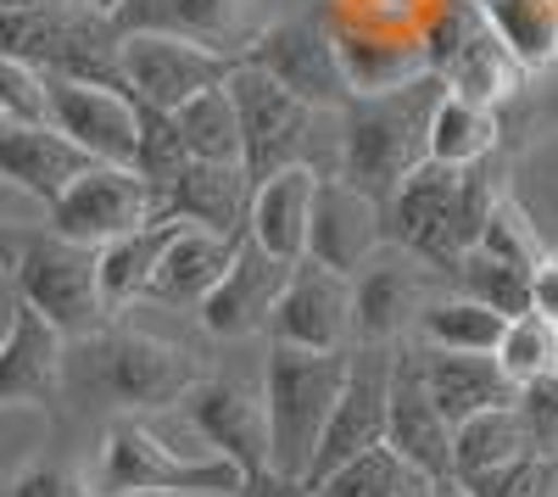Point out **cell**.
<instances>
[{
    "instance_id": "24",
    "label": "cell",
    "mask_w": 558,
    "mask_h": 497,
    "mask_svg": "<svg viewBox=\"0 0 558 497\" xmlns=\"http://www.w3.org/2000/svg\"><path fill=\"white\" fill-rule=\"evenodd\" d=\"M425 386L447 425H463L486 409L520 402V380L497 364V352H425Z\"/></svg>"
},
{
    "instance_id": "25",
    "label": "cell",
    "mask_w": 558,
    "mask_h": 497,
    "mask_svg": "<svg viewBox=\"0 0 558 497\" xmlns=\"http://www.w3.org/2000/svg\"><path fill=\"white\" fill-rule=\"evenodd\" d=\"M318 168L313 162H291L268 173L263 185L252 191V213H246V235L286 257V263H302L307 257V223H313V191H318Z\"/></svg>"
},
{
    "instance_id": "3",
    "label": "cell",
    "mask_w": 558,
    "mask_h": 497,
    "mask_svg": "<svg viewBox=\"0 0 558 497\" xmlns=\"http://www.w3.org/2000/svg\"><path fill=\"white\" fill-rule=\"evenodd\" d=\"M352 369V347L347 352H307V347H268L263 364V420H268V475L302 481L313 464V447L324 436L336 397Z\"/></svg>"
},
{
    "instance_id": "2",
    "label": "cell",
    "mask_w": 558,
    "mask_h": 497,
    "mask_svg": "<svg viewBox=\"0 0 558 497\" xmlns=\"http://www.w3.org/2000/svg\"><path fill=\"white\" fill-rule=\"evenodd\" d=\"M447 96L441 73H418L380 96H352L341 107V179L368 191L380 207L391 191L430 157V118Z\"/></svg>"
},
{
    "instance_id": "30",
    "label": "cell",
    "mask_w": 558,
    "mask_h": 497,
    "mask_svg": "<svg viewBox=\"0 0 558 497\" xmlns=\"http://www.w3.org/2000/svg\"><path fill=\"white\" fill-rule=\"evenodd\" d=\"M486 23L525 73L558 62V0H486Z\"/></svg>"
},
{
    "instance_id": "22",
    "label": "cell",
    "mask_w": 558,
    "mask_h": 497,
    "mask_svg": "<svg viewBox=\"0 0 558 497\" xmlns=\"http://www.w3.org/2000/svg\"><path fill=\"white\" fill-rule=\"evenodd\" d=\"M241 235H246V230H241ZM241 235H213V230H196V223H173V235H168V246H162V263H157V275H151L146 302L196 313V307L207 302V291L223 280V268L235 263Z\"/></svg>"
},
{
    "instance_id": "36",
    "label": "cell",
    "mask_w": 558,
    "mask_h": 497,
    "mask_svg": "<svg viewBox=\"0 0 558 497\" xmlns=\"http://www.w3.org/2000/svg\"><path fill=\"white\" fill-rule=\"evenodd\" d=\"M497 364L514 375L520 386L558 369V325L542 319V313H520V319H508L502 341H497Z\"/></svg>"
},
{
    "instance_id": "48",
    "label": "cell",
    "mask_w": 558,
    "mask_h": 497,
    "mask_svg": "<svg viewBox=\"0 0 558 497\" xmlns=\"http://www.w3.org/2000/svg\"><path fill=\"white\" fill-rule=\"evenodd\" d=\"M531 497H558V492H553V481H547V486H542V492H531Z\"/></svg>"
},
{
    "instance_id": "47",
    "label": "cell",
    "mask_w": 558,
    "mask_h": 497,
    "mask_svg": "<svg viewBox=\"0 0 558 497\" xmlns=\"http://www.w3.org/2000/svg\"><path fill=\"white\" fill-rule=\"evenodd\" d=\"M436 486H441V481H436ZM436 486H413V492H397V497H430Z\"/></svg>"
},
{
    "instance_id": "6",
    "label": "cell",
    "mask_w": 558,
    "mask_h": 497,
    "mask_svg": "<svg viewBox=\"0 0 558 497\" xmlns=\"http://www.w3.org/2000/svg\"><path fill=\"white\" fill-rule=\"evenodd\" d=\"M386 223H391V241L402 252H413L418 263H430L436 275L452 280L458 257L470 252L463 246V168H447V162L425 157L391 191Z\"/></svg>"
},
{
    "instance_id": "1",
    "label": "cell",
    "mask_w": 558,
    "mask_h": 497,
    "mask_svg": "<svg viewBox=\"0 0 558 497\" xmlns=\"http://www.w3.org/2000/svg\"><path fill=\"white\" fill-rule=\"evenodd\" d=\"M202 380V364L184 347L146 330H89L68 341L62 357V397L78 414H151L173 409Z\"/></svg>"
},
{
    "instance_id": "43",
    "label": "cell",
    "mask_w": 558,
    "mask_h": 497,
    "mask_svg": "<svg viewBox=\"0 0 558 497\" xmlns=\"http://www.w3.org/2000/svg\"><path fill=\"white\" fill-rule=\"evenodd\" d=\"M531 313L558 325V252H547L536 268H531Z\"/></svg>"
},
{
    "instance_id": "18",
    "label": "cell",
    "mask_w": 558,
    "mask_h": 497,
    "mask_svg": "<svg viewBox=\"0 0 558 497\" xmlns=\"http://www.w3.org/2000/svg\"><path fill=\"white\" fill-rule=\"evenodd\" d=\"M263 0H118L107 12L118 34H184L207 51L241 57L263 34Z\"/></svg>"
},
{
    "instance_id": "16",
    "label": "cell",
    "mask_w": 558,
    "mask_h": 497,
    "mask_svg": "<svg viewBox=\"0 0 558 497\" xmlns=\"http://www.w3.org/2000/svg\"><path fill=\"white\" fill-rule=\"evenodd\" d=\"M62 357L68 336L39 307L12 296L7 330H0V409H39L57 414L62 402Z\"/></svg>"
},
{
    "instance_id": "19",
    "label": "cell",
    "mask_w": 558,
    "mask_h": 497,
    "mask_svg": "<svg viewBox=\"0 0 558 497\" xmlns=\"http://www.w3.org/2000/svg\"><path fill=\"white\" fill-rule=\"evenodd\" d=\"M291 268H296V263L274 257V252H263L252 235H241L235 263L223 268V280H218V286L207 291V302L196 307L202 330L218 336V341L263 336V330H268V313H274V302H279V291H286V280H291Z\"/></svg>"
},
{
    "instance_id": "26",
    "label": "cell",
    "mask_w": 558,
    "mask_h": 497,
    "mask_svg": "<svg viewBox=\"0 0 558 497\" xmlns=\"http://www.w3.org/2000/svg\"><path fill=\"white\" fill-rule=\"evenodd\" d=\"M330 39H336V57H341L352 96H380V89H397L425 73L418 34H386V28H363V23L336 17Z\"/></svg>"
},
{
    "instance_id": "17",
    "label": "cell",
    "mask_w": 558,
    "mask_h": 497,
    "mask_svg": "<svg viewBox=\"0 0 558 497\" xmlns=\"http://www.w3.org/2000/svg\"><path fill=\"white\" fill-rule=\"evenodd\" d=\"M386 447L425 475V481H452V425L430 402L425 386V352L391 347V391H386Z\"/></svg>"
},
{
    "instance_id": "11",
    "label": "cell",
    "mask_w": 558,
    "mask_h": 497,
    "mask_svg": "<svg viewBox=\"0 0 558 497\" xmlns=\"http://www.w3.org/2000/svg\"><path fill=\"white\" fill-rule=\"evenodd\" d=\"M386 391H391V347H357L347 386H341L330 420H324V436L313 447V464L302 475V492H313L330 470H341L347 459L386 441Z\"/></svg>"
},
{
    "instance_id": "41",
    "label": "cell",
    "mask_w": 558,
    "mask_h": 497,
    "mask_svg": "<svg viewBox=\"0 0 558 497\" xmlns=\"http://www.w3.org/2000/svg\"><path fill=\"white\" fill-rule=\"evenodd\" d=\"M0 123H45V73L0 57Z\"/></svg>"
},
{
    "instance_id": "7",
    "label": "cell",
    "mask_w": 558,
    "mask_h": 497,
    "mask_svg": "<svg viewBox=\"0 0 558 497\" xmlns=\"http://www.w3.org/2000/svg\"><path fill=\"white\" fill-rule=\"evenodd\" d=\"M241 57L207 51V45L184 39V34H118V73L134 107L151 112H179L191 96L223 84L235 73Z\"/></svg>"
},
{
    "instance_id": "29",
    "label": "cell",
    "mask_w": 558,
    "mask_h": 497,
    "mask_svg": "<svg viewBox=\"0 0 558 497\" xmlns=\"http://www.w3.org/2000/svg\"><path fill=\"white\" fill-rule=\"evenodd\" d=\"M441 78H447L452 96H463V101H475V107H492V112H497V101H508V96L520 89L525 68L508 57V45H502V39L492 34V23H486V28L441 68Z\"/></svg>"
},
{
    "instance_id": "37",
    "label": "cell",
    "mask_w": 558,
    "mask_h": 497,
    "mask_svg": "<svg viewBox=\"0 0 558 497\" xmlns=\"http://www.w3.org/2000/svg\"><path fill=\"white\" fill-rule=\"evenodd\" d=\"M191 168V151H184V141H179V129H173V118L168 112H151V107H140V146H134V173L146 179V185L157 191V202H162V191L173 185V179Z\"/></svg>"
},
{
    "instance_id": "31",
    "label": "cell",
    "mask_w": 558,
    "mask_h": 497,
    "mask_svg": "<svg viewBox=\"0 0 558 497\" xmlns=\"http://www.w3.org/2000/svg\"><path fill=\"white\" fill-rule=\"evenodd\" d=\"M191 162H241V118H235V101H229V78L191 96L179 112H168Z\"/></svg>"
},
{
    "instance_id": "51",
    "label": "cell",
    "mask_w": 558,
    "mask_h": 497,
    "mask_svg": "<svg viewBox=\"0 0 558 497\" xmlns=\"http://www.w3.org/2000/svg\"><path fill=\"white\" fill-rule=\"evenodd\" d=\"M481 7H486V0H481Z\"/></svg>"
},
{
    "instance_id": "27",
    "label": "cell",
    "mask_w": 558,
    "mask_h": 497,
    "mask_svg": "<svg viewBox=\"0 0 558 497\" xmlns=\"http://www.w3.org/2000/svg\"><path fill=\"white\" fill-rule=\"evenodd\" d=\"M168 235H173V223L151 218V223H140V230L112 235L107 246H96V286H101V307L107 313H123L129 302H146Z\"/></svg>"
},
{
    "instance_id": "13",
    "label": "cell",
    "mask_w": 558,
    "mask_h": 497,
    "mask_svg": "<svg viewBox=\"0 0 558 497\" xmlns=\"http://www.w3.org/2000/svg\"><path fill=\"white\" fill-rule=\"evenodd\" d=\"M45 123L89 157V162H118L134 168L140 146V107L134 96L112 84H84V78H45Z\"/></svg>"
},
{
    "instance_id": "40",
    "label": "cell",
    "mask_w": 558,
    "mask_h": 497,
    "mask_svg": "<svg viewBox=\"0 0 558 497\" xmlns=\"http://www.w3.org/2000/svg\"><path fill=\"white\" fill-rule=\"evenodd\" d=\"M553 481V453H525L514 464H497V470H481V475H463L452 481L463 497H531Z\"/></svg>"
},
{
    "instance_id": "28",
    "label": "cell",
    "mask_w": 558,
    "mask_h": 497,
    "mask_svg": "<svg viewBox=\"0 0 558 497\" xmlns=\"http://www.w3.org/2000/svg\"><path fill=\"white\" fill-rule=\"evenodd\" d=\"M525 453H542L520 402H508V409H486L475 420L452 425V481L463 475H481V470H497V464H514Z\"/></svg>"
},
{
    "instance_id": "12",
    "label": "cell",
    "mask_w": 558,
    "mask_h": 497,
    "mask_svg": "<svg viewBox=\"0 0 558 497\" xmlns=\"http://www.w3.org/2000/svg\"><path fill=\"white\" fill-rule=\"evenodd\" d=\"M436 302V268L413 252H375L352 275V330L363 347H397L408 325Z\"/></svg>"
},
{
    "instance_id": "14",
    "label": "cell",
    "mask_w": 558,
    "mask_h": 497,
    "mask_svg": "<svg viewBox=\"0 0 558 497\" xmlns=\"http://www.w3.org/2000/svg\"><path fill=\"white\" fill-rule=\"evenodd\" d=\"M241 57L252 68H263L274 84H286L291 96L302 107H313V112H341L352 101L341 57H336V39H330V28H318V23H274V28H263L246 45Z\"/></svg>"
},
{
    "instance_id": "45",
    "label": "cell",
    "mask_w": 558,
    "mask_h": 497,
    "mask_svg": "<svg viewBox=\"0 0 558 497\" xmlns=\"http://www.w3.org/2000/svg\"><path fill=\"white\" fill-rule=\"evenodd\" d=\"M246 497H307V492H302V481H286V475H263V481H257Z\"/></svg>"
},
{
    "instance_id": "21",
    "label": "cell",
    "mask_w": 558,
    "mask_h": 497,
    "mask_svg": "<svg viewBox=\"0 0 558 497\" xmlns=\"http://www.w3.org/2000/svg\"><path fill=\"white\" fill-rule=\"evenodd\" d=\"M252 179L241 162H191L157 202V218L168 223H196L213 235H241L252 213Z\"/></svg>"
},
{
    "instance_id": "10",
    "label": "cell",
    "mask_w": 558,
    "mask_h": 497,
    "mask_svg": "<svg viewBox=\"0 0 558 497\" xmlns=\"http://www.w3.org/2000/svg\"><path fill=\"white\" fill-rule=\"evenodd\" d=\"M62 241H78V246H107L112 235H129L140 223L157 218V191L140 179L134 168H118V162H89L73 185L45 207Z\"/></svg>"
},
{
    "instance_id": "33",
    "label": "cell",
    "mask_w": 558,
    "mask_h": 497,
    "mask_svg": "<svg viewBox=\"0 0 558 497\" xmlns=\"http://www.w3.org/2000/svg\"><path fill=\"white\" fill-rule=\"evenodd\" d=\"M497 151V112L492 107H475L463 96H441L436 118H430V162H447V168H475Z\"/></svg>"
},
{
    "instance_id": "9",
    "label": "cell",
    "mask_w": 558,
    "mask_h": 497,
    "mask_svg": "<svg viewBox=\"0 0 558 497\" xmlns=\"http://www.w3.org/2000/svg\"><path fill=\"white\" fill-rule=\"evenodd\" d=\"M179 420L191 425L202 453L229 459L246 475V492L268 475V420H263V391H246L241 380L202 375L179 402Z\"/></svg>"
},
{
    "instance_id": "35",
    "label": "cell",
    "mask_w": 558,
    "mask_h": 497,
    "mask_svg": "<svg viewBox=\"0 0 558 497\" xmlns=\"http://www.w3.org/2000/svg\"><path fill=\"white\" fill-rule=\"evenodd\" d=\"M452 286H458L463 296L486 302L492 313H502V319H520V313H531V268L502 263V257H492V252H481V246H470V252L458 257Z\"/></svg>"
},
{
    "instance_id": "15",
    "label": "cell",
    "mask_w": 558,
    "mask_h": 497,
    "mask_svg": "<svg viewBox=\"0 0 558 497\" xmlns=\"http://www.w3.org/2000/svg\"><path fill=\"white\" fill-rule=\"evenodd\" d=\"M268 336L286 347H307V352H347L357 336L352 330V280L302 257L268 313Z\"/></svg>"
},
{
    "instance_id": "8",
    "label": "cell",
    "mask_w": 558,
    "mask_h": 497,
    "mask_svg": "<svg viewBox=\"0 0 558 497\" xmlns=\"http://www.w3.org/2000/svg\"><path fill=\"white\" fill-rule=\"evenodd\" d=\"M229 101H235V118H241V168L252 185H263L268 173L291 162H307L302 146H307L313 107H302L286 84H274L263 68L241 57L235 73H229Z\"/></svg>"
},
{
    "instance_id": "23",
    "label": "cell",
    "mask_w": 558,
    "mask_h": 497,
    "mask_svg": "<svg viewBox=\"0 0 558 497\" xmlns=\"http://www.w3.org/2000/svg\"><path fill=\"white\" fill-rule=\"evenodd\" d=\"M84 168L89 157L51 123H0V179L28 191L34 202L51 207Z\"/></svg>"
},
{
    "instance_id": "50",
    "label": "cell",
    "mask_w": 558,
    "mask_h": 497,
    "mask_svg": "<svg viewBox=\"0 0 558 497\" xmlns=\"http://www.w3.org/2000/svg\"><path fill=\"white\" fill-rule=\"evenodd\" d=\"M553 459H558V436H553Z\"/></svg>"
},
{
    "instance_id": "49",
    "label": "cell",
    "mask_w": 558,
    "mask_h": 497,
    "mask_svg": "<svg viewBox=\"0 0 558 497\" xmlns=\"http://www.w3.org/2000/svg\"><path fill=\"white\" fill-rule=\"evenodd\" d=\"M96 7H101V12H112V7H118V0H96Z\"/></svg>"
},
{
    "instance_id": "39",
    "label": "cell",
    "mask_w": 558,
    "mask_h": 497,
    "mask_svg": "<svg viewBox=\"0 0 558 497\" xmlns=\"http://www.w3.org/2000/svg\"><path fill=\"white\" fill-rule=\"evenodd\" d=\"M0 497H96V492H89V475H78L62 453H34L0 481Z\"/></svg>"
},
{
    "instance_id": "44",
    "label": "cell",
    "mask_w": 558,
    "mask_h": 497,
    "mask_svg": "<svg viewBox=\"0 0 558 497\" xmlns=\"http://www.w3.org/2000/svg\"><path fill=\"white\" fill-rule=\"evenodd\" d=\"M23 241H28L23 223L0 218V275H7V280H12V268H17V257H23Z\"/></svg>"
},
{
    "instance_id": "38",
    "label": "cell",
    "mask_w": 558,
    "mask_h": 497,
    "mask_svg": "<svg viewBox=\"0 0 558 497\" xmlns=\"http://www.w3.org/2000/svg\"><path fill=\"white\" fill-rule=\"evenodd\" d=\"M475 246L492 252V257H502V263H520V268H536V263L547 257V246H542V235H536L531 213H525L520 202H508V196L492 207V218H486V230H481Z\"/></svg>"
},
{
    "instance_id": "4",
    "label": "cell",
    "mask_w": 558,
    "mask_h": 497,
    "mask_svg": "<svg viewBox=\"0 0 558 497\" xmlns=\"http://www.w3.org/2000/svg\"><path fill=\"white\" fill-rule=\"evenodd\" d=\"M89 492L96 497H246V475L218 453L168 447L146 420L123 414L101 436Z\"/></svg>"
},
{
    "instance_id": "20",
    "label": "cell",
    "mask_w": 558,
    "mask_h": 497,
    "mask_svg": "<svg viewBox=\"0 0 558 497\" xmlns=\"http://www.w3.org/2000/svg\"><path fill=\"white\" fill-rule=\"evenodd\" d=\"M380 246H386V207L368 196V191L347 185L341 173L336 179H318V191H313V223H307V257L352 280Z\"/></svg>"
},
{
    "instance_id": "34",
    "label": "cell",
    "mask_w": 558,
    "mask_h": 497,
    "mask_svg": "<svg viewBox=\"0 0 558 497\" xmlns=\"http://www.w3.org/2000/svg\"><path fill=\"white\" fill-rule=\"evenodd\" d=\"M413 486H436V481H425L397 447L380 441V447H368V453L347 459L341 470H330L307 497H397V492H413Z\"/></svg>"
},
{
    "instance_id": "5",
    "label": "cell",
    "mask_w": 558,
    "mask_h": 497,
    "mask_svg": "<svg viewBox=\"0 0 558 497\" xmlns=\"http://www.w3.org/2000/svg\"><path fill=\"white\" fill-rule=\"evenodd\" d=\"M12 280H17V296L28 307H39L68 341L101 330V319H107L101 286H96V246L62 241L57 230H28Z\"/></svg>"
},
{
    "instance_id": "42",
    "label": "cell",
    "mask_w": 558,
    "mask_h": 497,
    "mask_svg": "<svg viewBox=\"0 0 558 497\" xmlns=\"http://www.w3.org/2000/svg\"><path fill=\"white\" fill-rule=\"evenodd\" d=\"M520 414H525L536 447H542V453H553V436H558V369H547V375H536V380L520 386Z\"/></svg>"
},
{
    "instance_id": "32",
    "label": "cell",
    "mask_w": 558,
    "mask_h": 497,
    "mask_svg": "<svg viewBox=\"0 0 558 497\" xmlns=\"http://www.w3.org/2000/svg\"><path fill=\"white\" fill-rule=\"evenodd\" d=\"M508 319L502 313H492L486 302L475 296H436L425 313H418V336H425V347L436 352H497Z\"/></svg>"
},
{
    "instance_id": "46",
    "label": "cell",
    "mask_w": 558,
    "mask_h": 497,
    "mask_svg": "<svg viewBox=\"0 0 558 497\" xmlns=\"http://www.w3.org/2000/svg\"><path fill=\"white\" fill-rule=\"evenodd\" d=\"M28 7H96V0H0V12H28Z\"/></svg>"
}]
</instances>
